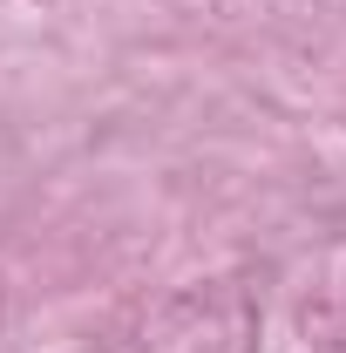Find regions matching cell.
Segmentation results:
<instances>
[]
</instances>
